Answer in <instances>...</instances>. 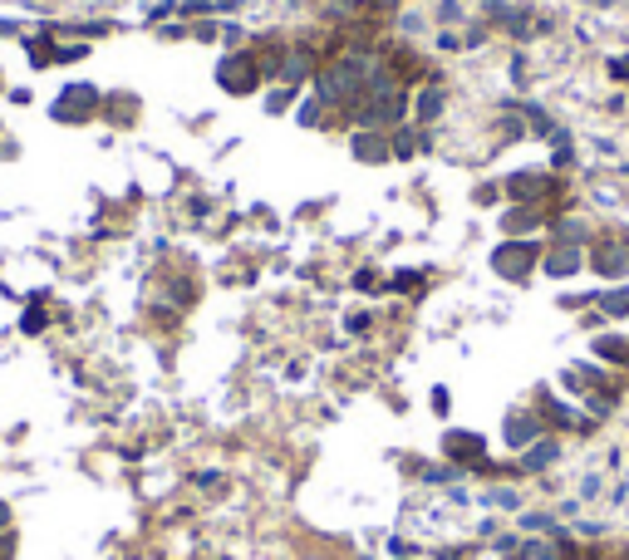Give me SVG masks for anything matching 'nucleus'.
<instances>
[{
    "label": "nucleus",
    "instance_id": "2eb2a0df",
    "mask_svg": "<svg viewBox=\"0 0 629 560\" xmlns=\"http://www.w3.org/2000/svg\"><path fill=\"white\" fill-rule=\"evenodd\" d=\"M443 109H447L443 89H418V99H413V118H418V128H423V123H438V118H443Z\"/></svg>",
    "mask_w": 629,
    "mask_h": 560
},
{
    "label": "nucleus",
    "instance_id": "1a4fd4ad",
    "mask_svg": "<svg viewBox=\"0 0 629 560\" xmlns=\"http://www.w3.org/2000/svg\"><path fill=\"white\" fill-rule=\"evenodd\" d=\"M310 74H320V59H314V49H286V55H280V69H276V84H306Z\"/></svg>",
    "mask_w": 629,
    "mask_h": 560
},
{
    "label": "nucleus",
    "instance_id": "b1692460",
    "mask_svg": "<svg viewBox=\"0 0 629 560\" xmlns=\"http://www.w3.org/2000/svg\"><path fill=\"white\" fill-rule=\"evenodd\" d=\"M457 15H463V5H457V0H443V5H438V20H443V25H453Z\"/></svg>",
    "mask_w": 629,
    "mask_h": 560
},
{
    "label": "nucleus",
    "instance_id": "4be33fe9",
    "mask_svg": "<svg viewBox=\"0 0 629 560\" xmlns=\"http://www.w3.org/2000/svg\"><path fill=\"white\" fill-rule=\"evenodd\" d=\"M521 526H527V531H555V521L546 512H527V516H521Z\"/></svg>",
    "mask_w": 629,
    "mask_h": 560
},
{
    "label": "nucleus",
    "instance_id": "39448f33",
    "mask_svg": "<svg viewBox=\"0 0 629 560\" xmlns=\"http://www.w3.org/2000/svg\"><path fill=\"white\" fill-rule=\"evenodd\" d=\"M103 93L93 84H65L55 99V123H89L93 113H99Z\"/></svg>",
    "mask_w": 629,
    "mask_h": 560
},
{
    "label": "nucleus",
    "instance_id": "5701e85b",
    "mask_svg": "<svg viewBox=\"0 0 629 560\" xmlns=\"http://www.w3.org/2000/svg\"><path fill=\"white\" fill-rule=\"evenodd\" d=\"M571 162H575V148H571V143H561V148L551 153V168H571Z\"/></svg>",
    "mask_w": 629,
    "mask_h": 560
},
{
    "label": "nucleus",
    "instance_id": "6ab92c4d",
    "mask_svg": "<svg viewBox=\"0 0 629 560\" xmlns=\"http://www.w3.org/2000/svg\"><path fill=\"white\" fill-rule=\"evenodd\" d=\"M296 123H300V128H320V123H324V103L314 99V93H310V99H300V109H296Z\"/></svg>",
    "mask_w": 629,
    "mask_h": 560
},
{
    "label": "nucleus",
    "instance_id": "f03ea898",
    "mask_svg": "<svg viewBox=\"0 0 629 560\" xmlns=\"http://www.w3.org/2000/svg\"><path fill=\"white\" fill-rule=\"evenodd\" d=\"M585 266H590L600 280L620 285V280L629 276V241H620V236H595L590 251H585Z\"/></svg>",
    "mask_w": 629,
    "mask_h": 560
},
{
    "label": "nucleus",
    "instance_id": "6e6552de",
    "mask_svg": "<svg viewBox=\"0 0 629 560\" xmlns=\"http://www.w3.org/2000/svg\"><path fill=\"white\" fill-rule=\"evenodd\" d=\"M350 158L364 162V168H379V162H394L389 153V133H374V128H350Z\"/></svg>",
    "mask_w": 629,
    "mask_h": 560
},
{
    "label": "nucleus",
    "instance_id": "20e7f679",
    "mask_svg": "<svg viewBox=\"0 0 629 560\" xmlns=\"http://www.w3.org/2000/svg\"><path fill=\"white\" fill-rule=\"evenodd\" d=\"M217 84L222 93H236V99H246V93L261 89V69H256V55H246V49H236V55H226L222 65H217Z\"/></svg>",
    "mask_w": 629,
    "mask_h": 560
},
{
    "label": "nucleus",
    "instance_id": "dca6fc26",
    "mask_svg": "<svg viewBox=\"0 0 629 560\" xmlns=\"http://www.w3.org/2000/svg\"><path fill=\"white\" fill-rule=\"evenodd\" d=\"M595 310H600L605 319H629V285H610L595 295Z\"/></svg>",
    "mask_w": 629,
    "mask_h": 560
},
{
    "label": "nucleus",
    "instance_id": "2f4dec72",
    "mask_svg": "<svg viewBox=\"0 0 629 560\" xmlns=\"http://www.w3.org/2000/svg\"><path fill=\"white\" fill-rule=\"evenodd\" d=\"M5 531H10V502L0 496V536H5Z\"/></svg>",
    "mask_w": 629,
    "mask_h": 560
},
{
    "label": "nucleus",
    "instance_id": "4468645a",
    "mask_svg": "<svg viewBox=\"0 0 629 560\" xmlns=\"http://www.w3.org/2000/svg\"><path fill=\"white\" fill-rule=\"evenodd\" d=\"M555 458H561V442H555V438H536L527 452H521V467H517V472H546Z\"/></svg>",
    "mask_w": 629,
    "mask_h": 560
},
{
    "label": "nucleus",
    "instance_id": "f257e3e1",
    "mask_svg": "<svg viewBox=\"0 0 629 560\" xmlns=\"http://www.w3.org/2000/svg\"><path fill=\"white\" fill-rule=\"evenodd\" d=\"M541 251L546 246L536 236H507L501 246H492V271L501 280H511V285H521L531 271H541Z\"/></svg>",
    "mask_w": 629,
    "mask_h": 560
},
{
    "label": "nucleus",
    "instance_id": "c756f323",
    "mask_svg": "<svg viewBox=\"0 0 629 560\" xmlns=\"http://www.w3.org/2000/svg\"><path fill=\"white\" fill-rule=\"evenodd\" d=\"M344 325H350L354 335H364V329H369V315H350V319H344Z\"/></svg>",
    "mask_w": 629,
    "mask_h": 560
},
{
    "label": "nucleus",
    "instance_id": "ddd939ff",
    "mask_svg": "<svg viewBox=\"0 0 629 560\" xmlns=\"http://www.w3.org/2000/svg\"><path fill=\"white\" fill-rule=\"evenodd\" d=\"M428 148V133L418 128V123H398V128L389 133V153L398 162H408V158H418V153Z\"/></svg>",
    "mask_w": 629,
    "mask_h": 560
},
{
    "label": "nucleus",
    "instance_id": "423d86ee",
    "mask_svg": "<svg viewBox=\"0 0 629 560\" xmlns=\"http://www.w3.org/2000/svg\"><path fill=\"white\" fill-rule=\"evenodd\" d=\"M536 438H546V418H541V413H531V408L507 413V423H501V442H507L511 452H527Z\"/></svg>",
    "mask_w": 629,
    "mask_h": 560
},
{
    "label": "nucleus",
    "instance_id": "bb28decb",
    "mask_svg": "<svg viewBox=\"0 0 629 560\" xmlns=\"http://www.w3.org/2000/svg\"><path fill=\"white\" fill-rule=\"evenodd\" d=\"M497 197H501V187H492V182H482V187H477V202H482V206H492Z\"/></svg>",
    "mask_w": 629,
    "mask_h": 560
},
{
    "label": "nucleus",
    "instance_id": "393cba45",
    "mask_svg": "<svg viewBox=\"0 0 629 560\" xmlns=\"http://www.w3.org/2000/svg\"><path fill=\"white\" fill-rule=\"evenodd\" d=\"M20 329H25V335H40V329H45V315H40V310H30V315L20 319Z\"/></svg>",
    "mask_w": 629,
    "mask_h": 560
},
{
    "label": "nucleus",
    "instance_id": "7ed1b4c3",
    "mask_svg": "<svg viewBox=\"0 0 629 560\" xmlns=\"http://www.w3.org/2000/svg\"><path fill=\"white\" fill-rule=\"evenodd\" d=\"M501 192H507L511 202H531V206H541L546 197L561 192V187H555V178H551L546 168H517V172H507Z\"/></svg>",
    "mask_w": 629,
    "mask_h": 560
},
{
    "label": "nucleus",
    "instance_id": "a878e982",
    "mask_svg": "<svg viewBox=\"0 0 629 560\" xmlns=\"http://www.w3.org/2000/svg\"><path fill=\"white\" fill-rule=\"evenodd\" d=\"M379 285H384V280L374 276V271H359V276H354V290H379Z\"/></svg>",
    "mask_w": 629,
    "mask_h": 560
},
{
    "label": "nucleus",
    "instance_id": "7c9ffc66",
    "mask_svg": "<svg viewBox=\"0 0 629 560\" xmlns=\"http://www.w3.org/2000/svg\"><path fill=\"white\" fill-rule=\"evenodd\" d=\"M580 496H600V477H585V482H580Z\"/></svg>",
    "mask_w": 629,
    "mask_h": 560
},
{
    "label": "nucleus",
    "instance_id": "9d476101",
    "mask_svg": "<svg viewBox=\"0 0 629 560\" xmlns=\"http://www.w3.org/2000/svg\"><path fill=\"white\" fill-rule=\"evenodd\" d=\"M551 241H561V246H585L590 251V241H595V232H590V222L585 216H575V212H561V216H551Z\"/></svg>",
    "mask_w": 629,
    "mask_h": 560
},
{
    "label": "nucleus",
    "instance_id": "412c9836",
    "mask_svg": "<svg viewBox=\"0 0 629 560\" xmlns=\"http://www.w3.org/2000/svg\"><path fill=\"white\" fill-rule=\"evenodd\" d=\"M487 502L497 506V512H517V506H521V496L511 492V486H497V492H487Z\"/></svg>",
    "mask_w": 629,
    "mask_h": 560
},
{
    "label": "nucleus",
    "instance_id": "9b49d317",
    "mask_svg": "<svg viewBox=\"0 0 629 560\" xmlns=\"http://www.w3.org/2000/svg\"><path fill=\"white\" fill-rule=\"evenodd\" d=\"M541 222H546V206H531V202H511L501 212V232L507 236H531L541 232Z\"/></svg>",
    "mask_w": 629,
    "mask_h": 560
},
{
    "label": "nucleus",
    "instance_id": "aec40b11",
    "mask_svg": "<svg viewBox=\"0 0 629 560\" xmlns=\"http://www.w3.org/2000/svg\"><path fill=\"white\" fill-rule=\"evenodd\" d=\"M290 99H296V89H290V84L270 89V93H266V113H270V118H276V113H286V109H290Z\"/></svg>",
    "mask_w": 629,
    "mask_h": 560
},
{
    "label": "nucleus",
    "instance_id": "cd10ccee",
    "mask_svg": "<svg viewBox=\"0 0 629 560\" xmlns=\"http://www.w3.org/2000/svg\"><path fill=\"white\" fill-rule=\"evenodd\" d=\"M438 49H447V55H453V49H463V35H453V30H447V35H438Z\"/></svg>",
    "mask_w": 629,
    "mask_h": 560
},
{
    "label": "nucleus",
    "instance_id": "f8f14e48",
    "mask_svg": "<svg viewBox=\"0 0 629 560\" xmlns=\"http://www.w3.org/2000/svg\"><path fill=\"white\" fill-rule=\"evenodd\" d=\"M482 448H487V442H482V433H443V452L447 458H453V467H463V462H482Z\"/></svg>",
    "mask_w": 629,
    "mask_h": 560
},
{
    "label": "nucleus",
    "instance_id": "c85d7f7f",
    "mask_svg": "<svg viewBox=\"0 0 629 560\" xmlns=\"http://www.w3.org/2000/svg\"><path fill=\"white\" fill-rule=\"evenodd\" d=\"M428 403H433V413H447V389H433V393H428Z\"/></svg>",
    "mask_w": 629,
    "mask_h": 560
},
{
    "label": "nucleus",
    "instance_id": "0eeeda50",
    "mask_svg": "<svg viewBox=\"0 0 629 560\" xmlns=\"http://www.w3.org/2000/svg\"><path fill=\"white\" fill-rule=\"evenodd\" d=\"M585 271V246H561V241H551L546 251H541V276H551V280H575Z\"/></svg>",
    "mask_w": 629,
    "mask_h": 560
},
{
    "label": "nucleus",
    "instance_id": "f3484780",
    "mask_svg": "<svg viewBox=\"0 0 629 560\" xmlns=\"http://www.w3.org/2000/svg\"><path fill=\"white\" fill-rule=\"evenodd\" d=\"M546 423H555V428H575V433H590V418H580L575 408H565L561 398H546V413H541Z\"/></svg>",
    "mask_w": 629,
    "mask_h": 560
},
{
    "label": "nucleus",
    "instance_id": "a211bd4d",
    "mask_svg": "<svg viewBox=\"0 0 629 560\" xmlns=\"http://www.w3.org/2000/svg\"><path fill=\"white\" fill-rule=\"evenodd\" d=\"M384 285H389L394 295H418V290L428 285V271H423V266H403V271H394Z\"/></svg>",
    "mask_w": 629,
    "mask_h": 560
},
{
    "label": "nucleus",
    "instance_id": "473e14b6",
    "mask_svg": "<svg viewBox=\"0 0 629 560\" xmlns=\"http://www.w3.org/2000/svg\"><path fill=\"white\" fill-rule=\"evenodd\" d=\"M374 5H403V0H374Z\"/></svg>",
    "mask_w": 629,
    "mask_h": 560
}]
</instances>
